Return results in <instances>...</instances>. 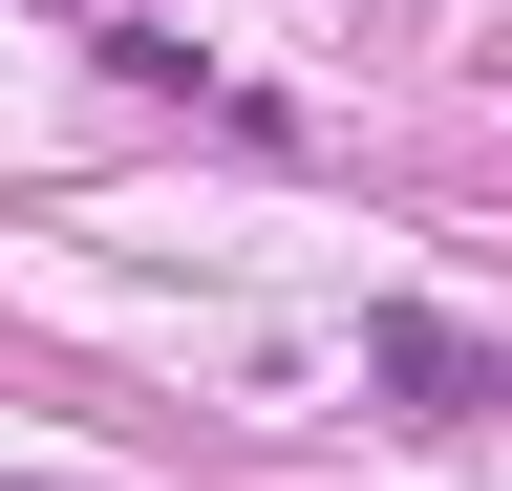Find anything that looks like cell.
Masks as SVG:
<instances>
[{
  "label": "cell",
  "instance_id": "obj_1",
  "mask_svg": "<svg viewBox=\"0 0 512 491\" xmlns=\"http://www.w3.org/2000/svg\"><path fill=\"white\" fill-rule=\"evenodd\" d=\"M363 385L427 406V427H470V406H512V363H491L470 321H427V299H363Z\"/></svg>",
  "mask_w": 512,
  "mask_h": 491
},
{
  "label": "cell",
  "instance_id": "obj_2",
  "mask_svg": "<svg viewBox=\"0 0 512 491\" xmlns=\"http://www.w3.org/2000/svg\"><path fill=\"white\" fill-rule=\"evenodd\" d=\"M86 65H107V86H150V107H214V129H256V150H299V107H256V86H235L192 22H107Z\"/></svg>",
  "mask_w": 512,
  "mask_h": 491
},
{
  "label": "cell",
  "instance_id": "obj_3",
  "mask_svg": "<svg viewBox=\"0 0 512 491\" xmlns=\"http://www.w3.org/2000/svg\"><path fill=\"white\" fill-rule=\"evenodd\" d=\"M0 491H43V470H0Z\"/></svg>",
  "mask_w": 512,
  "mask_h": 491
}]
</instances>
